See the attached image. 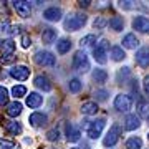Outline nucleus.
<instances>
[{
  "instance_id": "a211bd4d",
  "label": "nucleus",
  "mask_w": 149,
  "mask_h": 149,
  "mask_svg": "<svg viewBox=\"0 0 149 149\" xmlns=\"http://www.w3.org/2000/svg\"><path fill=\"white\" fill-rule=\"evenodd\" d=\"M80 129L76 128L74 124H71V123H68L66 124V139H68L70 143H76V141H80Z\"/></svg>"
},
{
  "instance_id": "f8f14e48",
  "label": "nucleus",
  "mask_w": 149,
  "mask_h": 149,
  "mask_svg": "<svg viewBox=\"0 0 149 149\" xmlns=\"http://www.w3.org/2000/svg\"><path fill=\"white\" fill-rule=\"evenodd\" d=\"M22 111H23V104H22L20 101H17V100L15 101H12V103H8V104H7V109H5L7 116H10V118L20 116Z\"/></svg>"
},
{
  "instance_id": "f704fd0d",
  "label": "nucleus",
  "mask_w": 149,
  "mask_h": 149,
  "mask_svg": "<svg viewBox=\"0 0 149 149\" xmlns=\"http://www.w3.org/2000/svg\"><path fill=\"white\" fill-rule=\"evenodd\" d=\"M0 149H17V144L10 139H0Z\"/></svg>"
},
{
  "instance_id": "dca6fc26",
  "label": "nucleus",
  "mask_w": 149,
  "mask_h": 149,
  "mask_svg": "<svg viewBox=\"0 0 149 149\" xmlns=\"http://www.w3.org/2000/svg\"><path fill=\"white\" fill-rule=\"evenodd\" d=\"M0 53L2 56L5 55H15V42L7 38V40H0Z\"/></svg>"
},
{
  "instance_id": "7c9ffc66",
  "label": "nucleus",
  "mask_w": 149,
  "mask_h": 149,
  "mask_svg": "<svg viewBox=\"0 0 149 149\" xmlns=\"http://www.w3.org/2000/svg\"><path fill=\"white\" fill-rule=\"evenodd\" d=\"M138 113H139V116H143V118H148L149 119V101H141L138 104Z\"/></svg>"
},
{
  "instance_id": "c9c22d12",
  "label": "nucleus",
  "mask_w": 149,
  "mask_h": 149,
  "mask_svg": "<svg viewBox=\"0 0 149 149\" xmlns=\"http://www.w3.org/2000/svg\"><path fill=\"white\" fill-rule=\"evenodd\" d=\"M58 138H60V131H58V128H53V129H50L47 133V139L48 141H58Z\"/></svg>"
},
{
  "instance_id": "423d86ee",
  "label": "nucleus",
  "mask_w": 149,
  "mask_h": 149,
  "mask_svg": "<svg viewBox=\"0 0 149 149\" xmlns=\"http://www.w3.org/2000/svg\"><path fill=\"white\" fill-rule=\"evenodd\" d=\"M12 7H13V10H15L22 18H28L30 13H32V5H30V2L17 0V2H12Z\"/></svg>"
},
{
  "instance_id": "1a4fd4ad",
  "label": "nucleus",
  "mask_w": 149,
  "mask_h": 149,
  "mask_svg": "<svg viewBox=\"0 0 149 149\" xmlns=\"http://www.w3.org/2000/svg\"><path fill=\"white\" fill-rule=\"evenodd\" d=\"M131 104H133V101H131V98L128 95H118L114 98V108L121 113L129 111L131 109Z\"/></svg>"
},
{
  "instance_id": "e433bc0d",
  "label": "nucleus",
  "mask_w": 149,
  "mask_h": 149,
  "mask_svg": "<svg viewBox=\"0 0 149 149\" xmlns=\"http://www.w3.org/2000/svg\"><path fill=\"white\" fill-rule=\"evenodd\" d=\"M108 95H109V93H108L106 90H98L95 93V96H96V100H98V101H106Z\"/></svg>"
},
{
  "instance_id": "b1692460",
  "label": "nucleus",
  "mask_w": 149,
  "mask_h": 149,
  "mask_svg": "<svg viewBox=\"0 0 149 149\" xmlns=\"http://www.w3.org/2000/svg\"><path fill=\"white\" fill-rule=\"evenodd\" d=\"M139 45V40L136 38V35L133 33H128L126 37L123 38V47L124 48H136Z\"/></svg>"
},
{
  "instance_id": "9b49d317",
  "label": "nucleus",
  "mask_w": 149,
  "mask_h": 149,
  "mask_svg": "<svg viewBox=\"0 0 149 149\" xmlns=\"http://www.w3.org/2000/svg\"><path fill=\"white\" fill-rule=\"evenodd\" d=\"M136 63L141 68H148L149 66V48H139L136 52Z\"/></svg>"
},
{
  "instance_id": "ea45409f",
  "label": "nucleus",
  "mask_w": 149,
  "mask_h": 149,
  "mask_svg": "<svg viewBox=\"0 0 149 149\" xmlns=\"http://www.w3.org/2000/svg\"><path fill=\"white\" fill-rule=\"evenodd\" d=\"M15 60V55H5V56H2V63H12Z\"/></svg>"
},
{
  "instance_id": "49530a36",
  "label": "nucleus",
  "mask_w": 149,
  "mask_h": 149,
  "mask_svg": "<svg viewBox=\"0 0 149 149\" xmlns=\"http://www.w3.org/2000/svg\"><path fill=\"white\" fill-rule=\"evenodd\" d=\"M148 139H149V134H148Z\"/></svg>"
},
{
  "instance_id": "0eeeda50",
  "label": "nucleus",
  "mask_w": 149,
  "mask_h": 149,
  "mask_svg": "<svg viewBox=\"0 0 149 149\" xmlns=\"http://www.w3.org/2000/svg\"><path fill=\"white\" fill-rule=\"evenodd\" d=\"M119 134H121V128H119V124H113L111 129L108 131V134H106V138H104V141H103V144H104L106 148L114 146V144L119 141Z\"/></svg>"
},
{
  "instance_id": "f3484780",
  "label": "nucleus",
  "mask_w": 149,
  "mask_h": 149,
  "mask_svg": "<svg viewBox=\"0 0 149 149\" xmlns=\"http://www.w3.org/2000/svg\"><path fill=\"white\" fill-rule=\"evenodd\" d=\"M33 85L37 86L38 90L42 91H52V83H50V80H48L45 74H38V76H35V80H33Z\"/></svg>"
},
{
  "instance_id": "2eb2a0df",
  "label": "nucleus",
  "mask_w": 149,
  "mask_h": 149,
  "mask_svg": "<svg viewBox=\"0 0 149 149\" xmlns=\"http://www.w3.org/2000/svg\"><path fill=\"white\" fill-rule=\"evenodd\" d=\"M43 18L48 22H58L61 18V8H58V7H48L47 10L43 12Z\"/></svg>"
},
{
  "instance_id": "a878e982",
  "label": "nucleus",
  "mask_w": 149,
  "mask_h": 149,
  "mask_svg": "<svg viewBox=\"0 0 149 149\" xmlns=\"http://www.w3.org/2000/svg\"><path fill=\"white\" fill-rule=\"evenodd\" d=\"M111 58L114 60V61H121V60L126 58V53H124V50H123V47H113L111 48Z\"/></svg>"
},
{
  "instance_id": "6ab92c4d",
  "label": "nucleus",
  "mask_w": 149,
  "mask_h": 149,
  "mask_svg": "<svg viewBox=\"0 0 149 149\" xmlns=\"http://www.w3.org/2000/svg\"><path fill=\"white\" fill-rule=\"evenodd\" d=\"M141 126V121H139V116L136 114H128L126 119H124V128L128 129V131H134V129H138Z\"/></svg>"
},
{
  "instance_id": "7ed1b4c3",
  "label": "nucleus",
  "mask_w": 149,
  "mask_h": 149,
  "mask_svg": "<svg viewBox=\"0 0 149 149\" xmlns=\"http://www.w3.org/2000/svg\"><path fill=\"white\" fill-rule=\"evenodd\" d=\"M73 68L76 71H80V73H86L88 70H90V60L86 56L85 52H76L73 56Z\"/></svg>"
},
{
  "instance_id": "4c0bfd02",
  "label": "nucleus",
  "mask_w": 149,
  "mask_h": 149,
  "mask_svg": "<svg viewBox=\"0 0 149 149\" xmlns=\"http://www.w3.org/2000/svg\"><path fill=\"white\" fill-rule=\"evenodd\" d=\"M106 23H108V22H106L104 17H98V18L95 20V23H93V27H95V28H103Z\"/></svg>"
},
{
  "instance_id": "c756f323",
  "label": "nucleus",
  "mask_w": 149,
  "mask_h": 149,
  "mask_svg": "<svg viewBox=\"0 0 149 149\" xmlns=\"http://www.w3.org/2000/svg\"><path fill=\"white\" fill-rule=\"evenodd\" d=\"M83 88V83H81L78 78H71L70 80V83H68V90L71 91V93H78V91Z\"/></svg>"
},
{
  "instance_id": "f257e3e1",
  "label": "nucleus",
  "mask_w": 149,
  "mask_h": 149,
  "mask_svg": "<svg viewBox=\"0 0 149 149\" xmlns=\"http://www.w3.org/2000/svg\"><path fill=\"white\" fill-rule=\"evenodd\" d=\"M85 23H86L85 13H71V15H68V18L65 20L63 25L68 32H76V30H80Z\"/></svg>"
},
{
  "instance_id": "39448f33",
  "label": "nucleus",
  "mask_w": 149,
  "mask_h": 149,
  "mask_svg": "<svg viewBox=\"0 0 149 149\" xmlns=\"http://www.w3.org/2000/svg\"><path fill=\"white\" fill-rule=\"evenodd\" d=\"M8 74L17 81H27L28 78H30V70H28L25 65H17V66H12L10 68Z\"/></svg>"
},
{
  "instance_id": "cd10ccee",
  "label": "nucleus",
  "mask_w": 149,
  "mask_h": 149,
  "mask_svg": "<svg viewBox=\"0 0 149 149\" xmlns=\"http://www.w3.org/2000/svg\"><path fill=\"white\" fill-rule=\"evenodd\" d=\"M12 95L15 96V100L27 96V86L25 85H15L13 88H12Z\"/></svg>"
},
{
  "instance_id": "79ce46f5",
  "label": "nucleus",
  "mask_w": 149,
  "mask_h": 149,
  "mask_svg": "<svg viewBox=\"0 0 149 149\" xmlns=\"http://www.w3.org/2000/svg\"><path fill=\"white\" fill-rule=\"evenodd\" d=\"M144 91H146V93H149V76H146V78H144Z\"/></svg>"
},
{
  "instance_id": "473e14b6",
  "label": "nucleus",
  "mask_w": 149,
  "mask_h": 149,
  "mask_svg": "<svg viewBox=\"0 0 149 149\" xmlns=\"http://www.w3.org/2000/svg\"><path fill=\"white\" fill-rule=\"evenodd\" d=\"M5 104H8V90L0 85V106H5Z\"/></svg>"
},
{
  "instance_id": "ddd939ff",
  "label": "nucleus",
  "mask_w": 149,
  "mask_h": 149,
  "mask_svg": "<svg viewBox=\"0 0 149 149\" xmlns=\"http://www.w3.org/2000/svg\"><path fill=\"white\" fill-rule=\"evenodd\" d=\"M133 28L141 33H149V18H146V17H136L133 22Z\"/></svg>"
},
{
  "instance_id": "c03bdc74",
  "label": "nucleus",
  "mask_w": 149,
  "mask_h": 149,
  "mask_svg": "<svg viewBox=\"0 0 149 149\" xmlns=\"http://www.w3.org/2000/svg\"><path fill=\"white\" fill-rule=\"evenodd\" d=\"M78 3H80V7H81V8H83V7L86 8V7H90V3H91V2H88V0H85V2H83V0H81V2H78Z\"/></svg>"
},
{
  "instance_id": "bb28decb",
  "label": "nucleus",
  "mask_w": 149,
  "mask_h": 149,
  "mask_svg": "<svg viewBox=\"0 0 149 149\" xmlns=\"http://www.w3.org/2000/svg\"><path fill=\"white\" fill-rule=\"evenodd\" d=\"M15 32H18V30H17L15 27H12L8 20H0V33H2V35H7V33H15Z\"/></svg>"
},
{
  "instance_id": "72a5a7b5",
  "label": "nucleus",
  "mask_w": 149,
  "mask_h": 149,
  "mask_svg": "<svg viewBox=\"0 0 149 149\" xmlns=\"http://www.w3.org/2000/svg\"><path fill=\"white\" fill-rule=\"evenodd\" d=\"M93 43H96V37H95V35H86V37L81 38L80 45H81V47H91Z\"/></svg>"
},
{
  "instance_id": "5701e85b",
  "label": "nucleus",
  "mask_w": 149,
  "mask_h": 149,
  "mask_svg": "<svg viewBox=\"0 0 149 149\" xmlns=\"http://www.w3.org/2000/svg\"><path fill=\"white\" fill-rule=\"evenodd\" d=\"M70 50H71V42H70L68 38H61V40H58V43H56V52H58L60 55L68 53Z\"/></svg>"
},
{
  "instance_id": "2f4dec72",
  "label": "nucleus",
  "mask_w": 149,
  "mask_h": 149,
  "mask_svg": "<svg viewBox=\"0 0 149 149\" xmlns=\"http://www.w3.org/2000/svg\"><path fill=\"white\" fill-rule=\"evenodd\" d=\"M143 146V141L139 138H129L126 141V149H141Z\"/></svg>"
},
{
  "instance_id": "a19ab883",
  "label": "nucleus",
  "mask_w": 149,
  "mask_h": 149,
  "mask_svg": "<svg viewBox=\"0 0 149 149\" xmlns=\"http://www.w3.org/2000/svg\"><path fill=\"white\" fill-rule=\"evenodd\" d=\"M124 71H119L118 73V80H121V78H124V76H128L129 74V68H123Z\"/></svg>"
},
{
  "instance_id": "4468645a",
  "label": "nucleus",
  "mask_w": 149,
  "mask_h": 149,
  "mask_svg": "<svg viewBox=\"0 0 149 149\" xmlns=\"http://www.w3.org/2000/svg\"><path fill=\"white\" fill-rule=\"evenodd\" d=\"M27 106L28 108H32V109H37V108H40L43 104V96L40 95V93H30V95L27 96Z\"/></svg>"
},
{
  "instance_id": "412c9836",
  "label": "nucleus",
  "mask_w": 149,
  "mask_h": 149,
  "mask_svg": "<svg viewBox=\"0 0 149 149\" xmlns=\"http://www.w3.org/2000/svg\"><path fill=\"white\" fill-rule=\"evenodd\" d=\"M5 129L12 136H18L22 133V124L18 121H5Z\"/></svg>"
},
{
  "instance_id": "20e7f679",
  "label": "nucleus",
  "mask_w": 149,
  "mask_h": 149,
  "mask_svg": "<svg viewBox=\"0 0 149 149\" xmlns=\"http://www.w3.org/2000/svg\"><path fill=\"white\" fill-rule=\"evenodd\" d=\"M108 48H109V43H108V40H104V38H103L101 42L95 47V50H93V56H95V60L98 61V63H101V65L106 63Z\"/></svg>"
},
{
  "instance_id": "4be33fe9",
  "label": "nucleus",
  "mask_w": 149,
  "mask_h": 149,
  "mask_svg": "<svg viewBox=\"0 0 149 149\" xmlns=\"http://www.w3.org/2000/svg\"><path fill=\"white\" fill-rule=\"evenodd\" d=\"M81 113L86 114V116H91V114H96L98 113V104L95 101H86L83 103V106H81Z\"/></svg>"
},
{
  "instance_id": "c85d7f7f",
  "label": "nucleus",
  "mask_w": 149,
  "mask_h": 149,
  "mask_svg": "<svg viewBox=\"0 0 149 149\" xmlns=\"http://www.w3.org/2000/svg\"><path fill=\"white\" fill-rule=\"evenodd\" d=\"M93 80L96 83H106L108 80V73L104 70H95V73H93Z\"/></svg>"
},
{
  "instance_id": "aec40b11",
  "label": "nucleus",
  "mask_w": 149,
  "mask_h": 149,
  "mask_svg": "<svg viewBox=\"0 0 149 149\" xmlns=\"http://www.w3.org/2000/svg\"><path fill=\"white\" fill-rule=\"evenodd\" d=\"M56 40V30L55 28H45L42 33V42L45 45H52Z\"/></svg>"
},
{
  "instance_id": "58836bf2",
  "label": "nucleus",
  "mask_w": 149,
  "mask_h": 149,
  "mask_svg": "<svg viewBox=\"0 0 149 149\" xmlns=\"http://www.w3.org/2000/svg\"><path fill=\"white\" fill-rule=\"evenodd\" d=\"M20 43H22V48H28L30 45H32V38L28 37V35H22Z\"/></svg>"
},
{
  "instance_id": "a18cd8bd",
  "label": "nucleus",
  "mask_w": 149,
  "mask_h": 149,
  "mask_svg": "<svg viewBox=\"0 0 149 149\" xmlns=\"http://www.w3.org/2000/svg\"><path fill=\"white\" fill-rule=\"evenodd\" d=\"M71 149H80V148H71Z\"/></svg>"
},
{
  "instance_id": "9d476101",
  "label": "nucleus",
  "mask_w": 149,
  "mask_h": 149,
  "mask_svg": "<svg viewBox=\"0 0 149 149\" xmlns=\"http://www.w3.org/2000/svg\"><path fill=\"white\" fill-rule=\"evenodd\" d=\"M28 123H30V126H33V128H42V126H45L48 123V116L45 113L35 111L28 116Z\"/></svg>"
},
{
  "instance_id": "393cba45",
  "label": "nucleus",
  "mask_w": 149,
  "mask_h": 149,
  "mask_svg": "<svg viewBox=\"0 0 149 149\" xmlns=\"http://www.w3.org/2000/svg\"><path fill=\"white\" fill-rule=\"evenodd\" d=\"M108 25L114 32H121L123 27H124V20H123V17H113L111 20L108 22Z\"/></svg>"
},
{
  "instance_id": "f03ea898",
  "label": "nucleus",
  "mask_w": 149,
  "mask_h": 149,
  "mask_svg": "<svg viewBox=\"0 0 149 149\" xmlns=\"http://www.w3.org/2000/svg\"><path fill=\"white\" fill-rule=\"evenodd\" d=\"M33 61L40 66H55L56 63V58H55V55L52 52H47V50H40L35 53L33 56Z\"/></svg>"
},
{
  "instance_id": "6e6552de",
  "label": "nucleus",
  "mask_w": 149,
  "mask_h": 149,
  "mask_svg": "<svg viewBox=\"0 0 149 149\" xmlns=\"http://www.w3.org/2000/svg\"><path fill=\"white\" fill-rule=\"evenodd\" d=\"M104 124H106V119H96V121H91V124L88 126V136L91 139H96L100 138V134L103 133V128H104Z\"/></svg>"
},
{
  "instance_id": "37998d69",
  "label": "nucleus",
  "mask_w": 149,
  "mask_h": 149,
  "mask_svg": "<svg viewBox=\"0 0 149 149\" xmlns=\"http://www.w3.org/2000/svg\"><path fill=\"white\" fill-rule=\"evenodd\" d=\"M131 3H133V2H119V5L124 7V8H131V7H133Z\"/></svg>"
}]
</instances>
